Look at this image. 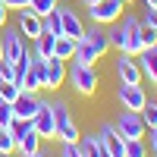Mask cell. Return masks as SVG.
<instances>
[{
    "mask_svg": "<svg viewBox=\"0 0 157 157\" xmlns=\"http://www.w3.org/2000/svg\"><path fill=\"white\" fill-rule=\"evenodd\" d=\"M54 116H57V141H63V145L78 141V126L72 123V113L66 104H54Z\"/></svg>",
    "mask_w": 157,
    "mask_h": 157,
    "instance_id": "obj_2",
    "label": "cell"
},
{
    "mask_svg": "<svg viewBox=\"0 0 157 157\" xmlns=\"http://www.w3.org/2000/svg\"><path fill=\"white\" fill-rule=\"evenodd\" d=\"M19 85H22V91H32V94H35L38 88H44V60H41V57L32 54L29 66H25V72H22V78H19Z\"/></svg>",
    "mask_w": 157,
    "mask_h": 157,
    "instance_id": "obj_6",
    "label": "cell"
},
{
    "mask_svg": "<svg viewBox=\"0 0 157 157\" xmlns=\"http://www.w3.org/2000/svg\"><path fill=\"white\" fill-rule=\"evenodd\" d=\"M123 0H101V3H94V6H88V16L94 19L98 25H107V22H116L123 16Z\"/></svg>",
    "mask_w": 157,
    "mask_h": 157,
    "instance_id": "obj_4",
    "label": "cell"
},
{
    "mask_svg": "<svg viewBox=\"0 0 157 157\" xmlns=\"http://www.w3.org/2000/svg\"><path fill=\"white\" fill-rule=\"evenodd\" d=\"M101 148H104V154H110V157H126V138L116 132V126H110V123H104L101 126Z\"/></svg>",
    "mask_w": 157,
    "mask_h": 157,
    "instance_id": "obj_7",
    "label": "cell"
},
{
    "mask_svg": "<svg viewBox=\"0 0 157 157\" xmlns=\"http://www.w3.org/2000/svg\"><path fill=\"white\" fill-rule=\"evenodd\" d=\"M69 78H72V88L78 91V94H94V88H98L94 66H82V63H75L72 72H69Z\"/></svg>",
    "mask_w": 157,
    "mask_h": 157,
    "instance_id": "obj_5",
    "label": "cell"
},
{
    "mask_svg": "<svg viewBox=\"0 0 157 157\" xmlns=\"http://www.w3.org/2000/svg\"><path fill=\"white\" fill-rule=\"evenodd\" d=\"M141 25H148V29L157 32V6H148V13H145V19H141Z\"/></svg>",
    "mask_w": 157,
    "mask_h": 157,
    "instance_id": "obj_29",
    "label": "cell"
},
{
    "mask_svg": "<svg viewBox=\"0 0 157 157\" xmlns=\"http://www.w3.org/2000/svg\"><path fill=\"white\" fill-rule=\"evenodd\" d=\"M22 157H41V154H22Z\"/></svg>",
    "mask_w": 157,
    "mask_h": 157,
    "instance_id": "obj_37",
    "label": "cell"
},
{
    "mask_svg": "<svg viewBox=\"0 0 157 157\" xmlns=\"http://www.w3.org/2000/svg\"><path fill=\"white\" fill-rule=\"evenodd\" d=\"M63 78H66V66H63V60L47 57V60H44V88H60Z\"/></svg>",
    "mask_w": 157,
    "mask_h": 157,
    "instance_id": "obj_15",
    "label": "cell"
},
{
    "mask_svg": "<svg viewBox=\"0 0 157 157\" xmlns=\"http://www.w3.org/2000/svg\"><path fill=\"white\" fill-rule=\"evenodd\" d=\"M123 3H129V0H123Z\"/></svg>",
    "mask_w": 157,
    "mask_h": 157,
    "instance_id": "obj_40",
    "label": "cell"
},
{
    "mask_svg": "<svg viewBox=\"0 0 157 157\" xmlns=\"http://www.w3.org/2000/svg\"><path fill=\"white\" fill-rule=\"evenodd\" d=\"M10 110H13V120H19V123H32L35 113H38V98L32 94V91H22V94L10 104Z\"/></svg>",
    "mask_w": 157,
    "mask_h": 157,
    "instance_id": "obj_8",
    "label": "cell"
},
{
    "mask_svg": "<svg viewBox=\"0 0 157 157\" xmlns=\"http://www.w3.org/2000/svg\"><path fill=\"white\" fill-rule=\"evenodd\" d=\"M145 6H157V0H145Z\"/></svg>",
    "mask_w": 157,
    "mask_h": 157,
    "instance_id": "obj_35",
    "label": "cell"
},
{
    "mask_svg": "<svg viewBox=\"0 0 157 157\" xmlns=\"http://www.w3.org/2000/svg\"><path fill=\"white\" fill-rule=\"evenodd\" d=\"M145 88L141 85H120V104L126 110H132V113H138L141 107H145Z\"/></svg>",
    "mask_w": 157,
    "mask_h": 157,
    "instance_id": "obj_13",
    "label": "cell"
},
{
    "mask_svg": "<svg viewBox=\"0 0 157 157\" xmlns=\"http://www.w3.org/2000/svg\"><path fill=\"white\" fill-rule=\"evenodd\" d=\"M151 151L157 154V129H151Z\"/></svg>",
    "mask_w": 157,
    "mask_h": 157,
    "instance_id": "obj_33",
    "label": "cell"
},
{
    "mask_svg": "<svg viewBox=\"0 0 157 157\" xmlns=\"http://www.w3.org/2000/svg\"><path fill=\"white\" fill-rule=\"evenodd\" d=\"M126 157H148L141 138H126Z\"/></svg>",
    "mask_w": 157,
    "mask_h": 157,
    "instance_id": "obj_23",
    "label": "cell"
},
{
    "mask_svg": "<svg viewBox=\"0 0 157 157\" xmlns=\"http://www.w3.org/2000/svg\"><path fill=\"white\" fill-rule=\"evenodd\" d=\"M35 132L41 135V138H57V116H54V104H47V101H38V113H35Z\"/></svg>",
    "mask_w": 157,
    "mask_h": 157,
    "instance_id": "obj_3",
    "label": "cell"
},
{
    "mask_svg": "<svg viewBox=\"0 0 157 157\" xmlns=\"http://www.w3.org/2000/svg\"><path fill=\"white\" fill-rule=\"evenodd\" d=\"M138 69H141V75H145L151 85H157V47L138 54Z\"/></svg>",
    "mask_w": 157,
    "mask_h": 157,
    "instance_id": "obj_16",
    "label": "cell"
},
{
    "mask_svg": "<svg viewBox=\"0 0 157 157\" xmlns=\"http://www.w3.org/2000/svg\"><path fill=\"white\" fill-rule=\"evenodd\" d=\"M0 60H3V41H0Z\"/></svg>",
    "mask_w": 157,
    "mask_h": 157,
    "instance_id": "obj_36",
    "label": "cell"
},
{
    "mask_svg": "<svg viewBox=\"0 0 157 157\" xmlns=\"http://www.w3.org/2000/svg\"><path fill=\"white\" fill-rule=\"evenodd\" d=\"M141 44H145V50L157 47V32H154V29H148V25H141Z\"/></svg>",
    "mask_w": 157,
    "mask_h": 157,
    "instance_id": "obj_27",
    "label": "cell"
},
{
    "mask_svg": "<svg viewBox=\"0 0 157 157\" xmlns=\"http://www.w3.org/2000/svg\"><path fill=\"white\" fill-rule=\"evenodd\" d=\"M6 13H10V10H6V3L0 0V25H6Z\"/></svg>",
    "mask_w": 157,
    "mask_h": 157,
    "instance_id": "obj_32",
    "label": "cell"
},
{
    "mask_svg": "<svg viewBox=\"0 0 157 157\" xmlns=\"http://www.w3.org/2000/svg\"><path fill=\"white\" fill-rule=\"evenodd\" d=\"M116 132H120L123 138H145V123H141V116L126 110L120 120H116Z\"/></svg>",
    "mask_w": 157,
    "mask_h": 157,
    "instance_id": "obj_10",
    "label": "cell"
},
{
    "mask_svg": "<svg viewBox=\"0 0 157 157\" xmlns=\"http://www.w3.org/2000/svg\"><path fill=\"white\" fill-rule=\"evenodd\" d=\"M123 35H126V54H129V57H138L141 50H145V44H141V22H138L135 16H126Z\"/></svg>",
    "mask_w": 157,
    "mask_h": 157,
    "instance_id": "obj_9",
    "label": "cell"
},
{
    "mask_svg": "<svg viewBox=\"0 0 157 157\" xmlns=\"http://www.w3.org/2000/svg\"><path fill=\"white\" fill-rule=\"evenodd\" d=\"M116 75H120L123 85H141V69H138L135 57H129V54H123L116 60Z\"/></svg>",
    "mask_w": 157,
    "mask_h": 157,
    "instance_id": "obj_12",
    "label": "cell"
},
{
    "mask_svg": "<svg viewBox=\"0 0 157 157\" xmlns=\"http://www.w3.org/2000/svg\"><path fill=\"white\" fill-rule=\"evenodd\" d=\"M63 157H82V151H78V141H72V145H63Z\"/></svg>",
    "mask_w": 157,
    "mask_h": 157,
    "instance_id": "obj_31",
    "label": "cell"
},
{
    "mask_svg": "<svg viewBox=\"0 0 157 157\" xmlns=\"http://www.w3.org/2000/svg\"><path fill=\"white\" fill-rule=\"evenodd\" d=\"M32 13H35V16H47V13H54L57 10V0H32V6H29Z\"/></svg>",
    "mask_w": 157,
    "mask_h": 157,
    "instance_id": "obj_22",
    "label": "cell"
},
{
    "mask_svg": "<svg viewBox=\"0 0 157 157\" xmlns=\"http://www.w3.org/2000/svg\"><path fill=\"white\" fill-rule=\"evenodd\" d=\"M0 82H16L19 85V75H16V66L6 60H0Z\"/></svg>",
    "mask_w": 157,
    "mask_h": 157,
    "instance_id": "obj_25",
    "label": "cell"
},
{
    "mask_svg": "<svg viewBox=\"0 0 157 157\" xmlns=\"http://www.w3.org/2000/svg\"><path fill=\"white\" fill-rule=\"evenodd\" d=\"M13 148H16V138H13V132H10V129H0V154L10 157Z\"/></svg>",
    "mask_w": 157,
    "mask_h": 157,
    "instance_id": "obj_24",
    "label": "cell"
},
{
    "mask_svg": "<svg viewBox=\"0 0 157 157\" xmlns=\"http://www.w3.org/2000/svg\"><path fill=\"white\" fill-rule=\"evenodd\" d=\"M19 32H22V38H35L44 32V22H41V16H35V13L25 6V10H19Z\"/></svg>",
    "mask_w": 157,
    "mask_h": 157,
    "instance_id": "obj_14",
    "label": "cell"
},
{
    "mask_svg": "<svg viewBox=\"0 0 157 157\" xmlns=\"http://www.w3.org/2000/svg\"><path fill=\"white\" fill-rule=\"evenodd\" d=\"M22 94V88L16 85V82H0V101H6V104H13Z\"/></svg>",
    "mask_w": 157,
    "mask_h": 157,
    "instance_id": "obj_21",
    "label": "cell"
},
{
    "mask_svg": "<svg viewBox=\"0 0 157 157\" xmlns=\"http://www.w3.org/2000/svg\"><path fill=\"white\" fill-rule=\"evenodd\" d=\"M3 3H6V10L19 13V10H25V6H32V0H3Z\"/></svg>",
    "mask_w": 157,
    "mask_h": 157,
    "instance_id": "obj_30",
    "label": "cell"
},
{
    "mask_svg": "<svg viewBox=\"0 0 157 157\" xmlns=\"http://www.w3.org/2000/svg\"><path fill=\"white\" fill-rule=\"evenodd\" d=\"M82 3H85V6H94V3H101V0H82Z\"/></svg>",
    "mask_w": 157,
    "mask_h": 157,
    "instance_id": "obj_34",
    "label": "cell"
},
{
    "mask_svg": "<svg viewBox=\"0 0 157 157\" xmlns=\"http://www.w3.org/2000/svg\"><path fill=\"white\" fill-rule=\"evenodd\" d=\"M0 157H3V154H0Z\"/></svg>",
    "mask_w": 157,
    "mask_h": 157,
    "instance_id": "obj_41",
    "label": "cell"
},
{
    "mask_svg": "<svg viewBox=\"0 0 157 157\" xmlns=\"http://www.w3.org/2000/svg\"><path fill=\"white\" fill-rule=\"evenodd\" d=\"M54 57L63 60V63L72 60V57H75V41H72V38H66V35H60L57 44H54Z\"/></svg>",
    "mask_w": 157,
    "mask_h": 157,
    "instance_id": "obj_18",
    "label": "cell"
},
{
    "mask_svg": "<svg viewBox=\"0 0 157 157\" xmlns=\"http://www.w3.org/2000/svg\"><path fill=\"white\" fill-rule=\"evenodd\" d=\"M107 41H113V47L120 50V54H126V35H123V25H120V29H113V32L107 35Z\"/></svg>",
    "mask_w": 157,
    "mask_h": 157,
    "instance_id": "obj_26",
    "label": "cell"
},
{
    "mask_svg": "<svg viewBox=\"0 0 157 157\" xmlns=\"http://www.w3.org/2000/svg\"><path fill=\"white\" fill-rule=\"evenodd\" d=\"M101 157H110V154H101Z\"/></svg>",
    "mask_w": 157,
    "mask_h": 157,
    "instance_id": "obj_38",
    "label": "cell"
},
{
    "mask_svg": "<svg viewBox=\"0 0 157 157\" xmlns=\"http://www.w3.org/2000/svg\"><path fill=\"white\" fill-rule=\"evenodd\" d=\"M107 47H110V41H107V35L101 32V25L94 22L91 29L75 41V63H82V66H94L98 63V57H104L107 54Z\"/></svg>",
    "mask_w": 157,
    "mask_h": 157,
    "instance_id": "obj_1",
    "label": "cell"
},
{
    "mask_svg": "<svg viewBox=\"0 0 157 157\" xmlns=\"http://www.w3.org/2000/svg\"><path fill=\"white\" fill-rule=\"evenodd\" d=\"M57 16H60V29H63V35H66V38L78 41V38L85 35V25H82V19H78V16H75V13H72L69 6H57Z\"/></svg>",
    "mask_w": 157,
    "mask_h": 157,
    "instance_id": "obj_11",
    "label": "cell"
},
{
    "mask_svg": "<svg viewBox=\"0 0 157 157\" xmlns=\"http://www.w3.org/2000/svg\"><path fill=\"white\" fill-rule=\"evenodd\" d=\"M41 157H50V154H41Z\"/></svg>",
    "mask_w": 157,
    "mask_h": 157,
    "instance_id": "obj_39",
    "label": "cell"
},
{
    "mask_svg": "<svg viewBox=\"0 0 157 157\" xmlns=\"http://www.w3.org/2000/svg\"><path fill=\"white\" fill-rule=\"evenodd\" d=\"M141 123H145V129H157V104L154 101H145V107L138 110Z\"/></svg>",
    "mask_w": 157,
    "mask_h": 157,
    "instance_id": "obj_20",
    "label": "cell"
},
{
    "mask_svg": "<svg viewBox=\"0 0 157 157\" xmlns=\"http://www.w3.org/2000/svg\"><path fill=\"white\" fill-rule=\"evenodd\" d=\"M78 151H82V157H101L104 148H101V138L98 135H78Z\"/></svg>",
    "mask_w": 157,
    "mask_h": 157,
    "instance_id": "obj_19",
    "label": "cell"
},
{
    "mask_svg": "<svg viewBox=\"0 0 157 157\" xmlns=\"http://www.w3.org/2000/svg\"><path fill=\"white\" fill-rule=\"evenodd\" d=\"M10 123H13V110H10L6 101H0V129H6Z\"/></svg>",
    "mask_w": 157,
    "mask_h": 157,
    "instance_id": "obj_28",
    "label": "cell"
},
{
    "mask_svg": "<svg viewBox=\"0 0 157 157\" xmlns=\"http://www.w3.org/2000/svg\"><path fill=\"white\" fill-rule=\"evenodd\" d=\"M54 44H57V35H50V32H41V35L35 38V57H41V60L54 57Z\"/></svg>",
    "mask_w": 157,
    "mask_h": 157,
    "instance_id": "obj_17",
    "label": "cell"
}]
</instances>
